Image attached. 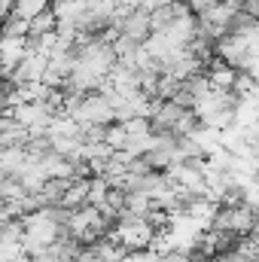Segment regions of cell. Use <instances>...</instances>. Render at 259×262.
Segmentation results:
<instances>
[{
  "instance_id": "3",
  "label": "cell",
  "mask_w": 259,
  "mask_h": 262,
  "mask_svg": "<svg viewBox=\"0 0 259 262\" xmlns=\"http://www.w3.org/2000/svg\"><path fill=\"white\" fill-rule=\"evenodd\" d=\"M52 3H55V0H18L12 15H15V18H25V21H34L37 15L49 12V9H52Z\"/></svg>"
},
{
  "instance_id": "4",
  "label": "cell",
  "mask_w": 259,
  "mask_h": 262,
  "mask_svg": "<svg viewBox=\"0 0 259 262\" xmlns=\"http://www.w3.org/2000/svg\"><path fill=\"white\" fill-rule=\"evenodd\" d=\"M58 31V18H55V12L49 9V12H43V15H37L34 21H31V37H43V34H55Z\"/></svg>"
},
{
  "instance_id": "2",
  "label": "cell",
  "mask_w": 259,
  "mask_h": 262,
  "mask_svg": "<svg viewBox=\"0 0 259 262\" xmlns=\"http://www.w3.org/2000/svg\"><path fill=\"white\" fill-rule=\"evenodd\" d=\"M52 12L58 18V25H70V28H79L85 25L89 12H92V0H55L52 3Z\"/></svg>"
},
{
  "instance_id": "1",
  "label": "cell",
  "mask_w": 259,
  "mask_h": 262,
  "mask_svg": "<svg viewBox=\"0 0 259 262\" xmlns=\"http://www.w3.org/2000/svg\"><path fill=\"white\" fill-rule=\"evenodd\" d=\"M156 235H159V229H156L146 216H122V220L107 232V238H113L116 244H122L128 253L153 250Z\"/></svg>"
}]
</instances>
